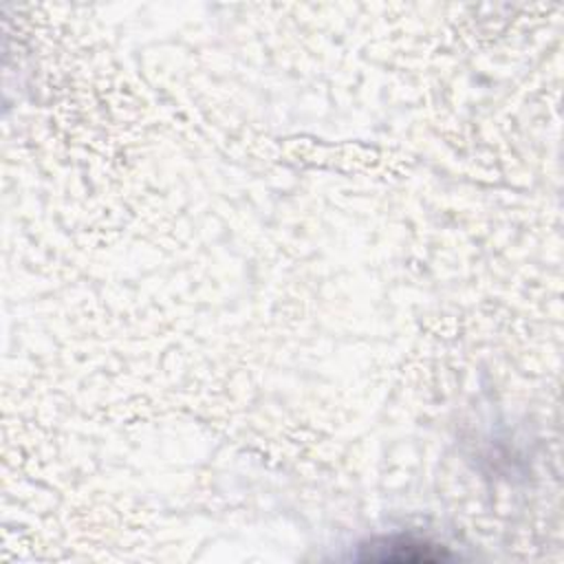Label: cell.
Returning <instances> with one entry per match:
<instances>
[{
	"instance_id": "6da1fadb",
	"label": "cell",
	"mask_w": 564,
	"mask_h": 564,
	"mask_svg": "<svg viewBox=\"0 0 564 564\" xmlns=\"http://www.w3.org/2000/svg\"><path fill=\"white\" fill-rule=\"evenodd\" d=\"M449 553H445L443 549H438L436 544H427L414 538H403V535H394V538H381L370 542L368 546H364L361 551V560L366 562H438V560H447Z\"/></svg>"
}]
</instances>
